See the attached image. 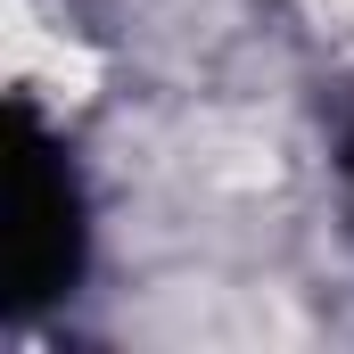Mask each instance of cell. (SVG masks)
Listing matches in <instances>:
<instances>
[{
    "instance_id": "1",
    "label": "cell",
    "mask_w": 354,
    "mask_h": 354,
    "mask_svg": "<svg viewBox=\"0 0 354 354\" xmlns=\"http://www.w3.org/2000/svg\"><path fill=\"white\" fill-rule=\"evenodd\" d=\"M322 8H330V17H338V25L354 33V0H322Z\"/></svg>"
}]
</instances>
